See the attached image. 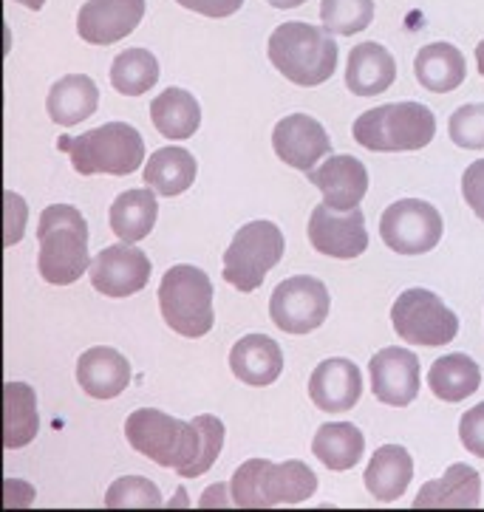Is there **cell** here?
I'll return each mask as SVG.
<instances>
[{"label": "cell", "mask_w": 484, "mask_h": 512, "mask_svg": "<svg viewBox=\"0 0 484 512\" xmlns=\"http://www.w3.org/2000/svg\"><path fill=\"white\" fill-rule=\"evenodd\" d=\"M37 241L40 278L51 286L77 283L94 264L88 252V224L83 213L71 204H51L49 210H43Z\"/></svg>", "instance_id": "2"}, {"label": "cell", "mask_w": 484, "mask_h": 512, "mask_svg": "<svg viewBox=\"0 0 484 512\" xmlns=\"http://www.w3.org/2000/svg\"><path fill=\"white\" fill-rule=\"evenodd\" d=\"M235 507L241 510H269L281 504H303L315 496L318 476L303 462L272 464L267 459L244 462L233 476Z\"/></svg>", "instance_id": "4"}, {"label": "cell", "mask_w": 484, "mask_h": 512, "mask_svg": "<svg viewBox=\"0 0 484 512\" xmlns=\"http://www.w3.org/2000/svg\"><path fill=\"white\" fill-rule=\"evenodd\" d=\"M159 204L153 190H125L117 201L111 204V230L122 244H136L148 238L156 227Z\"/></svg>", "instance_id": "26"}, {"label": "cell", "mask_w": 484, "mask_h": 512, "mask_svg": "<svg viewBox=\"0 0 484 512\" xmlns=\"http://www.w3.org/2000/svg\"><path fill=\"white\" fill-rule=\"evenodd\" d=\"M476 68H479V74L484 77V40L476 46Z\"/></svg>", "instance_id": "42"}, {"label": "cell", "mask_w": 484, "mask_h": 512, "mask_svg": "<svg viewBox=\"0 0 484 512\" xmlns=\"http://www.w3.org/2000/svg\"><path fill=\"white\" fill-rule=\"evenodd\" d=\"M309 397L326 413L351 411L363 397V374L346 357H332L312 371Z\"/></svg>", "instance_id": "17"}, {"label": "cell", "mask_w": 484, "mask_h": 512, "mask_svg": "<svg viewBox=\"0 0 484 512\" xmlns=\"http://www.w3.org/2000/svg\"><path fill=\"white\" fill-rule=\"evenodd\" d=\"M159 309L170 329L182 337H204L213 329V283L199 266L179 264L167 269L159 286Z\"/></svg>", "instance_id": "7"}, {"label": "cell", "mask_w": 484, "mask_h": 512, "mask_svg": "<svg viewBox=\"0 0 484 512\" xmlns=\"http://www.w3.org/2000/svg\"><path fill=\"white\" fill-rule=\"evenodd\" d=\"M391 323L414 346H445L459 331V317L428 289H408L391 306Z\"/></svg>", "instance_id": "9"}, {"label": "cell", "mask_w": 484, "mask_h": 512, "mask_svg": "<svg viewBox=\"0 0 484 512\" xmlns=\"http://www.w3.org/2000/svg\"><path fill=\"white\" fill-rule=\"evenodd\" d=\"M436 136V116L422 102H391L354 119V142L374 153L422 150Z\"/></svg>", "instance_id": "5"}, {"label": "cell", "mask_w": 484, "mask_h": 512, "mask_svg": "<svg viewBox=\"0 0 484 512\" xmlns=\"http://www.w3.org/2000/svg\"><path fill=\"white\" fill-rule=\"evenodd\" d=\"M77 382L88 397L114 399L131 382V363L117 348L97 346L88 348L77 363Z\"/></svg>", "instance_id": "20"}, {"label": "cell", "mask_w": 484, "mask_h": 512, "mask_svg": "<svg viewBox=\"0 0 484 512\" xmlns=\"http://www.w3.org/2000/svg\"><path fill=\"white\" fill-rule=\"evenodd\" d=\"M428 385H431L436 399H442V402H462V399H468L470 394L479 391L482 371H479V365L473 363L468 354H448V357H439L431 365Z\"/></svg>", "instance_id": "31"}, {"label": "cell", "mask_w": 484, "mask_h": 512, "mask_svg": "<svg viewBox=\"0 0 484 512\" xmlns=\"http://www.w3.org/2000/svg\"><path fill=\"white\" fill-rule=\"evenodd\" d=\"M269 6H275V9H295V6H301L306 0H267Z\"/></svg>", "instance_id": "41"}, {"label": "cell", "mask_w": 484, "mask_h": 512, "mask_svg": "<svg viewBox=\"0 0 484 512\" xmlns=\"http://www.w3.org/2000/svg\"><path fill=\"white\" fill-rule=\"evenodd\" d=\"M309 182L323 193V204H329L334 210H351V207H360V201L366 196L368 170L360 159L343 153L309 170Z\"/></svg>", "instance_id": "18"}, {"label": "cell", "mask_w": 484, "mask_h": 512, "mask_svg": "<svg viewBox=\"0 0 484 512\" xmlns=\"http://www.w3.org/2000/svg\"><path fill=\"white\" fill-rule=\"evenodd\" d=\"M309 241L329 258H340V261L360 258L368 249L366 218L360 207L334 210L329 204H320L309 218Z\"/></svg>", "instance_id": "12"}, {"label": "cell", "mask_w": 484, "mask_h": 512, "mask_svg": "<svg viewBox=\"0 0 484 512\" xmlns=\"http://www.w3.org/2000/svg\"><path fill=\"white\" fill-rule=\"evenodd\" d=\"M269 63L289 83L315 88L326 83L337 68V43L320 26L289 20L269 34Z\"/></svg>", "instance_id": "3"}, {"label": "cell", "mask_w": 484, "mask_h": 512, "mask_svg": "<svg viewBox=\"0 0 484 512\" xmlns=\"http://www.w3.org/2000/svg\"><path fill=\"white\" fill-rule=\"evenodd\" d=\"M272 148L284 165L309 173V170H315L323 156H329L332 139L318 119L306 114H289L275 125Z\"/></svg>", "instance_id": "15"}, {"label": "cell", "mask_w": 484, "mask_h": 512, "mask_svg": "<svg viewBox=\"0 0 484 512\" xmlns=\"http://www.w3.org/2000/svg\"><path fill=\"white\" fill-rule=\"evenodd\" d=\"M176 3L204 17H230L244 6V0H176Z\"/></svg>", "instance_id": "39"}, {"label": "cell", "mask_w": 484, "mask_h": 512, "mask_svg": "<svg viewBox=\"0 0 484 512\" xmlns=\"http://www.w3.org/2000/svg\"><path fill=\"white\" fill-rule=\"evenodd\" d=\"M397 80V63L380 43H360L349 54L346 85L357 97H377Z\"/></svg>", "instance_id": "22"}, {"label": "cell", "mask_w": 484, "mask_h": 512, "mask_svg": "<svg viewBox=\"0 0 484 512\" xmlns=\"http://www.w3.org/2000/svg\"><path fill=\"white\" fill-rule=\"evenodd\" d=\"M363 450H366L363 430H357V425H351V422H329L312 439V453L329 470H337V473L351 470L363 459Z\"/></svg>", "instance_id": "30"}, {"label": "cell", "mask_w": 484, "mask_h": 512, "mask_svg": "<svg viewBox=\"0 0 484 512\" xmlns=\"http://www.w3.org/2000/svg\"><path fill=\"white\" fill-rule=\"evenodd\" d=\"M153 128L167 139H190L199 131L201 108L196 97L184 88H167L151 102Z\"/></svg>", "instance_id": "28"}, {"label": "cell", "mask_w": 484, "mask_h": 512, "mask_svg": "<svg viewBox=\"0 0 484 512\" xmlns=\"http://www.w3.org/2000/svg\"><path fill=\"white\" fill-rule=\"evenodd\" d=\"M15 3H23L26 9H32V12H37V9H43L46 6V0H15Z\"/></svg>", "instance_id": "43"}, {"label": "cell", "mask_w": 484, "mask_h": 512, "mask_svg": "<svg viewBox=\"0 0 484 512\" xmlns=\"http://www.w3.org/2000/svg\"><path fill=\"white\" fill-rule=\"evenodd\" d=\"M40 428L37 416V397L29 385L23 382H9L3 385V447L17 450L29 445Z\"/></svg>", "instance_id": "27"}, {"label": "cell", "mask_w": 484, "mask_h": 512, "mask_svg": "<svg viewBox=\"0 0 484 512\" xmlns=\"http://www.w3.org/2000/svg\"><path fill=\"white\" fill-rule=\"evenodd\" d=\"M482 504V479L470 464H451L445 476L428 481L414 498L417 510H465Z\"/></svg>", "instance_id": "21"}, {"label": "cell", "mask_w": 484, "mask_h": 512, "mask_svg": "<svg viewBox=\"0 0 484 512\" xmlns=\"http://www.w3.org/2000/svg\"><path fill=\"white\" fill-rule=\"evenodd\" d=\"M71 165L80 176H128L145 159V139L128 122H108L102 128L63 142Z\"/></svg>", "instance_id": "6"}, {"label": "cell", "mask_w": 484, "mask_h": 512, "mask_svg": "<svg viewBox=\"0 0 484 512\" xmlns=\"http://www.w3.org/2000/svg\"><path fill=\"white\" fill-rule=\"evenodd\" d=\"M3 199H6V247H12V244H17L20 232H23L29 210H26V201L20 199L17 193H12V190Z\"/></svg>", "instance_id": "38"}, {"label": "cell", "mask_w": 484, "mask_h": 512, "mask_svg": "<svg viewBox=\"0 0 484 512\" xmlns=\"http://www.w3.org/2000/svg\"><path fill=\"white\" fill-rule=\"evenodd\" d=\"M125 436L134 450L162 467H173L184 479L204 476L224 447V425L213 413L182 422L156 408H139L128 416Z\"/></svg>", "instance_id": "1"}, {"label": "cell", "mask_w": 484, "mask_h": 512, "mask_svg": "<svg viewBox=\"0 0 484 512\" xmlns=\"http://www.w3.org/2000/svg\"><path fill=\"white\" fill-rule=\"evenodd\" d=\"M462 196L470 204V210L484 221V159L473 162L462 176Z\"/></svg>", "instance_id": "37"}, {"label": "cell", "mask_w": 484, "mask_h": 512, "mask_svg": "<svg viewBox=\"0 0 484 512\" xmlns=\"http://www.w3.org/2000/svg\"><path fill=\"white\" fill-rule=\"evenodd\" d=\"M414 74L419 85L431 94H448L465 83V54L451 43H431L422 46L414 60Z\"/></svg>", "instance_id": "25"}, {"label": "cell", "mask_w": 484, "mask_h": 512, "mask_svg": "<svg viewBox=\"0 0 484 512\" xmlns=\"http://www.w3.org/2000/svg\"><path fill=\"white\" fill-rule=\"evenodd\" d=\"M235 380L252 388H267L284 371V351L267 334H247L230 351Z\"/></svg>", "instance_id": "19"}, {"label": "cell", "mask_w": 484, "mask_h": 512, "mask_svg": "<svg viewBox=\"0 0 484 512\" xmlns=\"http://www.w3.org/2000/svg\"><path fill=\"white\" fill-rule=\"evenodd\" d=\"M459 439H462L468 453L484 459V402L465 411L462 422H459Z\"/></svg>", "instance_id": "36"}, {"label": "cell", "mask_w": 484, "mask_h": 512, "mask_svg": "<svg viewBox=\"0 0 484 512\" xmlns=\"http://www.w3.org/2000/svg\"><path fill=\"white\" fill-rule=\"evenodd\" d=\"M269 317L286 334H309L329 317V289L309 275H295L275 286L269 298Z\"/></svg>", "instance_id": "10"}, {"label": "cell", "mask_w": 484, "mask_h": 512, "mask_svg": "<svg viewBox=\"0 0 484 512\" xmlns=\"http://www.w3.org/2000/svg\"><path fill=\"white\" fill-rule=\"evenodd\" d=\"M284 232L272 221H250L235 232L224 252V281L238 292L258 289L272 266L284 258Z\"/></svg>", "instance_id": "8"}, {"label": "cell", "mask_w": 484, "mask_h": 512, "mask_svg": "<svg viewBox=\"0 0 484 512\" xmlns=\"http://www.w3.org/2000/svg\"><path fill=\"white\" fill-rule=\"evenodd\" d=\"M320 20L329 34L363 32L374 20V0H323L320 3Z\"/></svg>", "instance_id": "33"}, {"label": "cell", "mask_w": 484, "mask_h": 512, "mask_svg": "<svg viewBox=\"0 0 484 512\" xmlns=\"http://www.w3.org/2000/svg\"><path fill=\"white\" fill-rule=\"evenodd\" d=\"M91 286L108 298H131L151 281V258L131 244L102 249L88 269Z\"/></svg>", "instance_id": "13"}, {"label": "cell", "mask_w": 484, "mask_h": 512, "mask_svg": "<svg viewBox=\"0 0 484 512\" xmlns=\"http://www.w3.org/2000/svg\"><path fill=\"white\" fill-rule=\"evenodd\" d=\"M371 374V391L374 397L391 405V408H405L411 405L419 394V360L414 351L400 346L383 348L371 357L368 363Z\"/></svg>", "instance_id": "14"}, {"label": "cell", "mask_w": 484, "mask_h": 512, "mask_svg": "<svg viewBox=\"0 0 484 512\" xmlns=\"http://www.w3.org/2000/svg\"><path fill=\"white\" fill-rule=\"evenodd\" d=\"M100 105V88L91 77L85 74H68L63 80L51 85L49 100H46V111H49L54 125H80L88 116L97 111Z\"/></svg>", "instance_id": "24"}, {"label": "cell", "mask_w": 484, "mask_h": 512, "mask_svg": "<svg viewBox=\"0 0 484 512\" xmlns=\"http://www.w3.org/2000/svg\"><path fill=\"white\" fill-rule=\"evenodd\" d=\"M227 490H233V484H216V487L204 490L201 507H230V504H235V498H230L233 493H227Z\"/></svg>", "instance_id": "40"}, {"label": "cell", "mask_w": 484, "mask_h": 512, "mask_svg": "<svg viewBox=\"0 0 484 512\" xmlns=\"http://www.w3.org/2000/svg\"><path fill=\"white\" fill-rule=\"evenodd\" d=\"M411 479H414V459L400 445L380 447L366 467V490L383 504L405 496Z\"/></svg>", "instance_id": "23"}, {"label": "cell", "mask_w": 484, "mask_h": 512, "mask_svg": "<svg viewBox=\"0 0 484 512\" xmlns=\"http://www.w3.org/2000/svg\"><path fill=\"white\" fill-rule=\"evenodd\" d=\"M196 170L199 165L193 153H187L184 148H162L156 150L145 165V184L153 193L173 199L184 190H190V184L196 182Z\"/></svg>", "instance_id": "29"}, {"label": "cell", "mask_w": 484, "mask_h": 512, "mask_svg": "<svg viewBox=\"0 0 484 512\" xmlns=\"http://www.w3.org/2000/svg\"><path fill=\"white\" fill-rule=\"evenodd\" d=\"M145 17V0H88L77 15V34L91 46H111L134 32Z\"/></svg>", "instance_id": "16"}, {"label": "cell", "mask_w": 484, "mask_h": 512, "mask_svg": "<svg viewBox=\"0 0 484 512\" xmlns=\"http://www.w3.org/2000/svg\"><path fill=\"white\" fill-rule=\"evenodd\" d=\"M442 215L434 204L422 199H402L391 204L380 218V235L385 247L400 255L431 252L442 238Z\"/></svg>", "instance_id": "11"}, {"label": "cell", "mask_w": 484, "mask_h": 512, "mask_svg": "<svg viewBox=\"0 0 484 512\" xmlns=\"http://www.w3.org/2000/svg\"><path fill=\"white\" fill-rule=\"evenodd\" d=\"M159 83V63L148 49H125L111 63V85L125 97H142Z\"/></svg>", "instance_id": "32"}, {"label": "cell", "mask_w": 484, "mask_h": 512, "mask_svg": "<svg viewBox=\"0 0 484 512\" xmlns=\"http://www.w3.org/2000/svg\"><path fill=\"white\" fill-rule=\"evenodd\" d=\"M453 145L465 150H482L484 148V102L462 105L451 114L448 122Z\"/></svg>", "instance_id": "35"}, {"label": "cell", "mask_w": 484, "mask_h": 512, "mask_svg": "<svg viewBox=\"0 0 484 512\" xmlns=\"http://www.w3.org/2000/svg\"><path fill=\"white\" fill-rule=\"evenodd\" d=\"M162 493L153 481L142 476H125L111 484L105 507L111 510H148V507H162Z\"/></svg>", "instance_id": "34"}]
</instances>
